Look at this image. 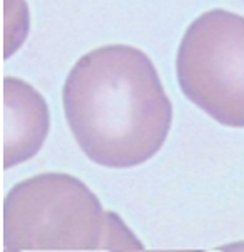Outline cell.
I'll use <instances>...</instances> for the list:
<instances>
[{
	"label": "cell",
	"instance_id": "cell-1",
	"mask_svg": "<svg viewBox=\"0 0 244 252\" xmlns=\"http://www.w3.org/2000/svg\"><path fill=\"white\" fill-rule=\"evenodd\" d=\"M63 108L81 151L109 168H131L154 157L173 117L151 59L120 44L76 62L63 86Z\"/></svg>",
	"mask_w": 244,
	"mask_h": 252
},
{
	"label": "cell",
	"instance_id": "cell-2",
	"mask_svg": "<svg viewBox=\"0 0 244 252\" xmlns=\"http://www.w3.org/2000/svg\"><path fill=\"white\" fill-rule=\"evenodd\" d=\"M123 225L83 181L41 173L15 185L3 200V251L110 252Z\"/></svg>",
	"mask_w": 244,
	"mask_h": 252
},
{
	"label": "cell",
	"instance_id": "cell-3",
	"mask_svg": "<svg viewBox=\"0 0 244 252\" xmlns=\"http://www.w3.org/2000/svg\"><path fill=\"white\" fill-rule=\"evenodd\" d=\"M177 76L184 95L215 122L244 128V16L217 8L192 21Z\"/></svg>",
	"mask_w": 244,
	"mask_h": 252
},
{
	"label": "cell",
	"instance_id": "cell-4",
	"mask_svg": "<svg viewBox=\"0 0 244 252\" xmlns=\"http://www.w3.org/2000/svg\"><path fill=\"white\" fill-rule=\"evenodd\" d=\"M49 131L44 100L26 83L3 81V168L25 162L39 151Z\"/></svg>",
	"mask_w": 244,
	"mask_h": 252
},
{
	"label": "cell",
	"instance_id": "cell-5",
	"mask_svg": "<svg viewBox=\"0 0 244 252\" xmlns=\"http://www.w3.org/2000/svg\"><path fill=\"white\" fill-rule=\"evenodd\" d=\"M222 252H244V241L241 243H233V244H228V246H223Z\"/></svg>",
	"mask_w": 244,
	"mask_h": 252
},
{
	"label": "cell",
	"instance_id": "cell-6",
	"mask_svg": "<svg viewBox=\"0 0 244 252\" xmlns=\"http://www.w3.org/2000/svg\"><path fill=\"white\" fill-rule=\"evenodd\" d=\"M126 252H147V251L143 249V244L138 243L133 249H129V251H126ZM170 252H175V251H170ZM181 252H202V251H181Z\"/></svg>",
	"mask_w": 244,
	"mask_h": 252
}]
</instances>
